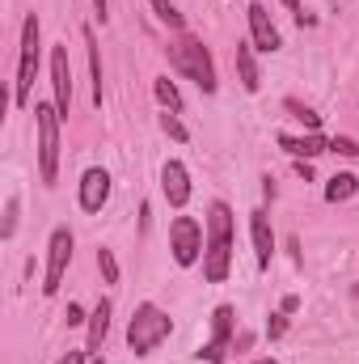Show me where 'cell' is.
I'll return each mask as SVG.
<instances>
[{"label":"cell","mask_w":359,"mask_h":364,"mask_svg":"<svg viewBox=\"0 0 359 364\" xmlns=\"http://www.w3.org/2000/svg\"><path fill=\"white\" fill-rule=\"evenodd\" d=\"M228 263H233V212L228 203H211L207 212V255H203V275L211 284L228 279Z\"/></svg>","instance_id":"1"},{"label":"cell","mask_w":359,"mask_h":364,"mask_svg":"<svg viewBox=\"0 0 359 364\" xmlns=\"http://www.w3.org/2000/svg\"><path fill=\"white\" fill-rule=\"evenodd\" d=\"M34 119H38V174L47 186H55V178H60V110L38 102Z\"/></svg>","instance_id":"2"},{"label":"cell","mask_w":359,"mask_h":364,"mask_svg":"<svg viewBox=\"0 0 359 364\" xmlns=\"http://www.w3.org/2000/svg\"><path fill=\"white\" fill-rule=\"evenodd\" d=\"M170 64L186 73L194 85L203 93H216V68H211V55H207V47L199 43V38H182L170 47Z\"/></svg>","instance_id":"3"},{"label":"cell","mask_w":359,"mask_h":364,"mask_svg":"<svg viewBox=\"0 0 359 364\" xmlns=\"http://www.w3.org/2000/svg\"><path fill=\"white\" fill-rule=\"evenodd\" d=\"M174 331V322L157 309V305H140L136 314H131V326H127V343H131V352L136 356H148L165 335Z\"/></svg>","instance_id":"4"},{"label":"cell","mask_w":359,"mask_h":364,"mask_svg":"<svg viewBox=\"0 0 359 364\" xmlns=\"http://www.w3.org/2000/svg\"><path fill=\"white\" fill-rule=\"evenodd\" d=\"M34 73H38V17L30 13L26 26H21V60H17V90H13V102H17V106L30 102Z\"/></svg>","instance_id":"5"},{"label":"cell","mask_w":359,"mask_h":364,"mask_svg":"<svg viewBox=\"0 0 359 364\" xmlns=\"http://www.w3.org/2000/svg\"><path fill=\"white\" fill-rule=\"evenodd\" d=\"M68 259H72V233L68 229H55L51 233V246H47V279H43V292L47 296L60 292L64 272H68Z\"/></svg>","instance_id":"6"},{"label":"cell","mask_w":359,"mask_h":364,"mask_svg":"<svg viewBox=\"0 0 359 364\" xmlns=\"http://www.w3.org/2000/svg\"><path fill=\"white\" fill-rule=\"evenodd\" d=\"M170 250H174V263L178 267H190L203 250V229L190 220V216H178L174 229H170Z\"/></svg>","instance_id":"7"},{"label":"cell","mask_w":359,"mask_h":364,"mask_svg":"<svg viewBox=\"0 0 359 364\" xmlns=\"http://www.w3.org/2000/svg\"><path fill=\"white\" fill-rule=\"evenodd\" d=\"M228 343H233V309L228 305H220L216 314H211V343L199 352L203 360H211V364H220L224 356H228Z\"/></svg>","instance_id":"8"},{"label":"cell","mask_w":359,"mask_h":364,"mask_svg":"<svg viewBox=\"0 0 359 364\" xmlns=\"http://www.w3.org/2000/svg\"><path fill=\"white\" fill-rule=\"evenodd\" d=\"M51 85H55V110L68 114L72 106V68H68V47L51 51Z\"/></svg>","instance_id":"9"},{"label":"cell","mask_w":359,"mask_h":364,"mask_svg":"<svg viewBox=\"0 0 359 364\" xmlns=\"http://www.w3.org/2000/svg\"><path fill=\"white\" fill-rule=\"evenodd\" d=\"M245 17H250V34H254V47L258 51H279V30H275V21H270L267 4H250L245 9Z\"/></svg>","instance_id":"10"},{"label":"cell","mask_w":359,"mask_h":364,"mask_svg":"<svg viewBox=\"0 0 359 364\" xmlns=\"http://www.w3.org/2000/svg\"><path fill=\"white\" fill-rule=\"evenodd\" d=\"M106 199H110V174L101 166H93V170H85V178H81V208L85 212H101Z\"/></svg>","instance_id":"11"},{"label":"cell","mask_w":359,"mask_h":364,"mask_svg":"<svg viewBox=\"0 0 359 364\" xmlns=\"http://www.w3.org/2000/svg\"><path fill=\"white\" fill-rule=\"evenodd\" d=\"M161 191H165V199H170L174 208H186V199H190V174H186L182 161H165V170H161Z\"/></svg>","instance_id":"12"},{"label":"cell","mask_w":359,"mask_h":364,"mask_svg":"<svg viewBox=\"0 0 359 364\" xmlns=\"http://www.w3.org/2000/svg\"><path fill=\"white\" fill-rule=\"evenodd\" d=\"M250 233H254V255H258V267L267 272L270 255H275V233H270L267 212H250Z\"/></svg>","instance_id":"13"},{"label":"cell","mask_w":359,"mask_h":364,"mask_svg":"<svg viewBox=\"0 0 359 364\" xmlns=\"http://www.w3.org/2000/svg\"><path fill=\"white\" fill-rule=\"evenodd\" d=\"M279 149H287L296 161H309L317 153H330V140H321L317 132H309V136H279Z\"/></svg>","instance_id":"14"},{"label":"cell","mask_w":359,"mask_h":364,"mask_svg":"<svg viewBox=\"0 0 359 364\" xmlns=\"http://www.w3.org/2000/svg\"><path fill=\"white\" fill-rule=\"evenodd\" d=\"M237 73H241V85L250 93H258L263 77H258V64H254V43H237Z\"/></svg>","instance_id":"15"},{"label":"cell","mask_w":359,"mask_h":364,"mask_svg":"<svg viewBox=\"0 0 359 364\" xmlns=\"http://www.w3.org/2000/svg\"><path fill=\"white\" fill-rule=\"evenodd\" d=\"M106 331H110V301H97V309L89 318V352H101Z\"/></svg>","instance_id":"16"},{"label":"cell","mask_w":359,"mask_h":364,"mask_svg":"<svg viewBox=\"0 0 359 364\" xmlns=\"http://www.w3.org/2000/svg\"><path fill=\"white\" fill-rule=\"evenodd\" d=\"M355 191H359L355 174H334V178L326 182V199H330V203H343V199H351Z\"/></svg>","instance_id":"17"},{"label":"cell","mask_w":359,"mask_h":364,"mask_svg":"<svg viewBox=\"0 0 359 364\" xmlns=\"http://www.w3.org/2000/svg\"><path fill=\"white\" fill-rule=\"evenodd\" d=\"M153 93H157V102H161L165 110H174V114L182 110V93H178V85H174L170 77H157V81H153Z\"/></svg>","instance_id":"18"},{"label":"cell","mask_w":359,"mask_h":364,"mask_svg":"<svg viewBox=\"0 0 359 364\" xmlns=\"http://www.w3.org/2000/svg\"><path fill=\"white\" fill-rule=\"evenodd\" d=\"M85 43H89V64H93V102L101 106V60H97V43H93V30H85Z\"/></svg>","instance_id":"19"},{"label":"cell","mask_w":359,"mask_h":364,"mask_svg":"<svg viewBox=\"0 0 359 364\" xmlns=\"http://www.w3.org/2000/svg\"><path fill=\"white\" fill-rule=\"evenodd\" d=\"M148 4H153V13H157V17H161L165 26H174V30H182V13L174 9V4H170V0H148Z\"/></svg>","instance_id":"20"},{"label":"cell","mask_w":359,"mask_h":364,"mask_svg":"<svg viewBox=\"0 0 359 364\" xmlns=\"http://www.w3.org/2000/svg\"><path fill=\"white\" fill-rule=\"evenodd\" d=\"M97 267H101V275H106V284H118V263H114L110 250H97Z\"/></svg>","instance_id":"21"},{"label":"cell","mask_w":359,"mask_h":364,"mask_svg":"<svg viewBox=\"0 0 359 364\" xmlns=\"http://www.w3.org/2000/svg\"><path fill=\"white\" fill-rule=\"evenodd\" d=\"M287 110H292V114H296V119H300V123H304L309 132H317V123H321V114H313V110H309V106H300V102H287Z\"/></svg>","instance_id":"22"},{"label":"cell","mask_w":359,"mask_h":364,"mask_svg":"<svg viewBox=\"0 0 359 364\" xmlns=\"http://www.w3.org/2000/svg\"><path fill=\"white\" fill-rule=\"evenodd\" d=\"M330 153H343V157H359V144H355V140H347V136H334V140H330Z\"/></svg>","instance_id":"23"},{"label":"cell","mask_w":359,"mask_h":364,"mask_svg":"<svg viewBox=\"0 0 359 364\" xmlns=\"http://www.w3.org/2000/svg\"><path fill=\"white\" fill-rule=\"evenodd\" d=\"M161 127H165L174 140H186V127L178 123V114H174V110H165V114H161Z\"/></svg>","instance_id":"24"},{"label":"cell","mask_w":359,"mask_h":364,"mask_svg":"<svg viewBox=\"0 0 359 364\" xmlns=\"http://www.w3.org/2000/svg\"><path fill=\"white\" fill-rule=\"evenodd\" d=\"M283 331H287V318H283V314H275V318L267 322V339H283Z\"/></svg>","instance_id":"25"},{"label":"cell","mask_w":359,"mask_h":364,"mask_svg":"<svg viewBox=\"0 0 359 364\" xmlns=\"http://www.w3.org/2000/svg\"><path fill=\"white\" fill-rule=\"evenodd\" d=\"M283 4H287V13H292V17H296L300 26H309V21H313V17L304 13V4H300V0H283Z\"/></svg>","instance_id":"26"},{"label":"cell","mask_w":359,"mask_h":364,"mask_svg":"<svg viewBox=\"0 0 359 364\" xmlns=\"http://www.w3.org/2000/svg\"><path fill=\"white\" fill-rule=\"evenodd\" d=\"M13 225H17V199H9V216H4V237H13Z\"/></svg>","instance_id":"27"},{"label":"cell","mask_w":359,"mask_h":364,"mask_svg":"<svg viewBox=\"0 0 359 364\" xmlns=\"http://www.w3.org/2000/svg\"><path fill=\"white\" fill-rule=\"evenodd\" d=\"M64 318H68V326H81V322H85V309H81V305H68Z\"/></svg>","instance_id":"28"},{"label":"cell","mask_w":359,"mask_h":364,"mask_svg":"<svg viewBox=\"0 0 359 364\" xmlns=\"http://www.w3.org/2000/svg\"><path fill=\"white\" fill-rule=\"evenodd\" d=\"M296 174H300L304 182H313V166H309V161H296Z\"/></svg>","instance_id":"29"},{"label":"cell","mask_w":359,"mask_h":364,"mask_svg":"<svg viewBox=\"0 0 359 364\" xmlns=\"http://www.w3.org/2000/svg\"><path fill=\"white\" fill-rule=\"evenodd\" d=\"M300 309V296H283V314H296Z\"/></svg>","instance_id":"30"},{"label":"cell","mask_w":359,"mask_h":364,"mask_svg":"<svg viewBox=\"0 0 359 364\" xmlns=\"http://www.w3.org/2000/svg\"><path fill=\"white\" fill-rule=\"evenodd\" d=\"M60 364H85V352H68Z\"/></svg>","instance_id":"31"},{"label":"cell","mask_w":359,"mask_h":364,"mask_svg":"<svg viewBox=\"0 0 359 364\" xmlns=\"http://www.w3.org/2000/svg\"><path fill=\"white\" fill-rule=\"evenodd\" d=\"M93 4H97V17L106 21V0H93Z\"/></svg>","instance_id":"32"},{"label":"cell","mask_w":359,"mask_h":364,"mask_svg":"<svg viewBox=\"0 0 359 364\" xmlns=\"http://www.w3.org/2000/svg\"><path fill=\"white\" fill-rule=\"evenodd\" d=\"M258 364H275V360H258Z\"/></svg>","instance_id":"33"},{"label":"cell","mask_w":359,"mask_h":364,"mask_svg":"<svg viewBox=\"0 0 359 364\" xmlns=\"http://www.w3.org/2000/svg\"><path fill=\"white\" fill-rule=\"evenodd\" d=\"M93 364H106V360H93Z\"/></svg>","instance_id":"34"}]
</instances>
